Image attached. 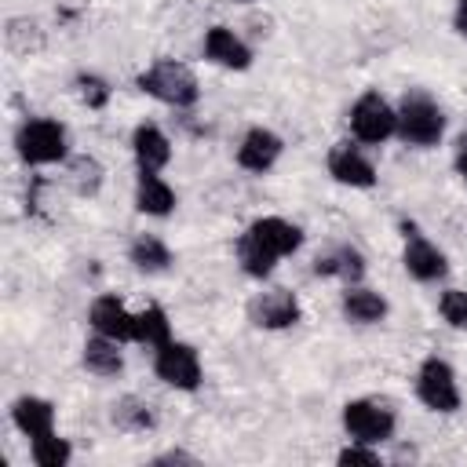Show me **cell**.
<instances>
[{
    "mask_svg": "<svg viewBox=\"0 0 467 467\" xmlns=\"http://www.w3.org/2000/svg\"><path fill=\"white\" fill-rule=\"evenodd\" d=\"M438 314L449 328L467 332V288H441L438 296Z\"/></svg>",
    "mask_w": 467,
    "mask_h": 467,
    "instance_id": "28",
    "label": "cell"
},
{
    "mask_svg": "<svg viewBox=\"0 0 467 467\" xmlns=\"http://www.w3.org/2000/svg\"><path fill=\"white\" fill-rule=\"evenodd\" d=\"M339 423H343L350 441H365V445H383L398 431L394 409L379 398H350L339 409Z\"/></svg>",
    "mask_w": 467,
    "mask_h": 467,
    "instance_id": "6",
    "label": "cell"
},
{
    "mask_svg": "<svg viewBox=\"0 0 467 467\" xmlns=\"http://www.w3.org/2000/svg\"><path fill=\"white\" fill-rule=\"evenodd\" d=\"M303 241H306V234L299 223H292L285 215H259L241 230L234 255H237V266L252 281H266L285 255H296L303 248Z\"/></svg>",
    "mask_w": 467,
    "mask_h": 467,
    "instance_id": "1",
    "label": "cell"
},
{
    "mask_svg": "<svg viewBox=\"0 0 467 467\" xmlns=\"http://www.w3.org/2000/svg\"><path fill=\"white\" fill-rule=\"evenodd\" d=\"M314 274L317 277H332L343 285H358L365 277V255L354 244H332L314 259Z\"/></svg>",
    "mask_w": 467,
    "mask_h": 467,
    "instance_id": "19",
    "label": "cell"
},
{
    "mask_svg": "<svg viewBox=\"0 0 467 467\" xmlns=\"http://www.w3.org/2000/svg\"><path fill=\"white\" fill-rule=\"evenodd\" d=\"M452 29H456V36L467 40V0H456L452 4Z\"/></svg>",
    "mask_w": 467,
    "mask_h": 467,
    "instance_id": "31",
    "label": "cell"
},
{
    "mask_svg": "<svg viewBox=\"0 0 467 467\" xmlns=\"http://www.w3.org/2000/svg\"><path fill=\"white\" fill-rule=\"evenodd\" d=\"M339 314L350 325H379V321H387L390 303H387L383 292H376V288H368V285L358 281V285H343V292H339Z\"/></svg>",
    "mask_w": 467,
    "mask_h": 467,
    "instance_id": "17",
    "label": "cell"
},
{
    "mask_svg": "<svg viewBox=\"0 0 467 467\" xmlns=\"http://www.w3.org/2000/svg\"><path fill=\"white\" fill-rule=\"evenodd\" d=\"M4 44H7L11 55L29 58V55H36V51L44 47V29H40L36 18H29V15H15V18L4 22Z\"/></svg>",
    "mask_w": 467,
    "mask_h": 467,
    "instance_id": "25",
    "label": "cell"
},
{
    "mask_svg": "<svg viewBox=\"0 0 467 467\" xmlns=\"http://www.w3.org/2000/svg\"><path fill=\"white\" fill-rule=\"evenodd\" d=\"M394 109H398V131H394V135H398L405 146L431 150V146L441 142L449 117H445L441 102H438L431 91H423V88H409V91L398 99Z\"/></svg>",
    "mask_w": 467,
    "mask_h": 467,
    "instance_id": "2",
    "label": "cell"
},
{
    "mask_svg": "<svg viewBox=\"0 0 467 467\" xmlns=\"http://www.w3.org/2000/svg\"><path fill=\"white\" fill-rule=\"evenodd\" d=\"M281 153H285V139L263 124H252L237 142V168L252 175H266L281 161Z\"/></svg>",
    "mask_w": 467,
    "mask_h": 467,
    "instance_id": "12",
    "label": "cell"
},
{
    "mask_svg": "<svg viewBox=\"0 0 467 467\" xmlns=\"http://www.w3.org/2000/svg\"><path fill=\"white\" fill-rule=\"evenodd\" d=\"M412 390L420 398L423 409L438 412V416H452L460 412L463 405V394H460V379H456V368L441 358V354H427L412 376Z\"/></svg>",
    "mask_w": 467,
    "mask_h": 467,
    "instance_id": "5",
    "label": "cell"
},
{
    "mask_svg": "<svg viewBox=\"0 0 467 467\" xmlns=\"http://www.w3.org/2000/svg\"><path fill=\"white\" fill-rule=\"evenodd\" d=\"M109 423L124 434H150L157 427V409L142 394H120L109 405Z\"/></svg>",
    "mask_w": 467,
    "mask_h": 467,
    "instance_id": "21",
    "label": "cell"
},
{
    "mask_svg": "<svg viewBox=\"0 0 467 467\" xmlns=\"http://www.w3.org/2000/svg\"><path fill=\"white\" fill-rule=\"evenodd\" d=\"M128 263H131L139 274L153 277V274L171 270L175 255H171V248H168L164 237H157V234H135L131 244H128Z\"/></svg>",
    "mask_w": 467,
    "mask_h": 467,
    "instance_id": "22",
    "label": "cell"
},
{
    "mask_svg": "<svg viewBox=\"0 0 467 467\" xmlns=\"http://www.w3.org/2000/svg\"><path fill=\"white\" fill-rule=\"evenodd\" d=\"M88 325L99 336H109L117 343H135V314L124 306V299L117 296H95L88 306Z\"/></svg>",
    "mask_w": 467,
    "mask_h": 467,
    "instance_id": "14",
    "label": "cell"
},
{
    "mask_svg": "<svg viewBox=\"0 0 467 467\" xmlns=\"http://www.w3.org/2000/svg\"><path fill=\"white\" fill-rule=\"evenodd\" d=\"M350 139L361 146H379L398 131V109L379 91H361L347 113Z\"/></svg>",
    "mask_w": 467,
    "mask_h": 467,
    "instance_id": "9",
    "label": "cell"
},
{
    "mask_svg": "<svg viewBox=\"0 0 467 467\" xmlns=\"http://www.w3.org/2000/svg\"><path fill=\"white\" fill-rule=\"evenodd\" d=\"M179 197L171 190V182L161 171H139L135 179V212L150 215V219H168L175 212Z\"/></svg>",
    "mask_w": 467,
    "mask_h": 467,
    "instance_id": "18",
    "label": "cell"
},
{
    "mask_svg": "<svg viewBox=\"0 0 467 467\" xmlns=\"http://www.w3.org/2000/svg\"><path fill=\"white\" fill-rule=\"evenodd\" d=\"M131 157L139 171H164L171 161V139L164 135L161 124L153 120H139L131 128Z\"/></svg>",
    "mask_w": 467,
    "mask_h": 467,
    "instance_id": "16",
    "label": "cell"
},
{
    "mask_svg": "<svg viewBox=\"0 0 467 467\" xmlns=\"http://www.w3.org/2000/svg\"><path fill=\"white\" fill-rule=\"evenodd\" d=\"M244 314L263 332H285V328H296L303 321V303L288 288H266V292H255L248 299Z\"/></svg>",
    "mask_w": 467,
    "mask_h": 467,
    "instance_id": "10",
    "label": "cell"
},
{
    "mask_svg": "<svg viewBox=\"0 0 467 467\" xmlns=\"http://www.w3.org/2000/svg\"><path fill=\"white\" fill-rule=\"evenodd\" d=\"M336 463L339 467H379L383 456H379V445H365V441H350L336 452Z\"/></svg>",
    "mask_w": 467,
    "mask_h": 467,
    "instance_id": "29",
    "label": "cell"
},
{
    "mask_svg": "<svg viewBox=\"0 0 467 467\" xmlns=\"http://www.w3.org/2000/svg\"><path fill=\"white\" fill-rule=\"evenodd\" d=\"M234 4H252V0H234Z\"/></svg>",
    "mask_w": 467,
    "mask_h": 467,
    "instance_id": "33",
    "label": "cell"
},
{
    "mask_svg": "<svg viewBox=\"0 0 467 467\" xmlns=\"http://www.w3.org/2000/svg\"><path fill=\"white\" fill-rule=\"evenodd\" d=\"M66 182L77 197H99V190L106 182V168L99 164V157L77 153V157L66 161Z\"/></svg>",
    "mask_w": 467,
    "mask_h": 467,
    "instance_id": "23",
    "label": "cell"
},
{
    "mask_svg": "<svg viewBox=\"0 0 467 467\" xmlns=\"http://www.w3.org/2000/svg\"><path fill=\"white\" fill-rule=\"evenodd\" d=\"M401 266L420 285H438L449 277V255L412 219H401Z\"/></svg>",
    "mask_w": 467,
    "mask_h": 467,
    "instance_id": "7",
    "label": "cell"
},
{
    "mask_svg": "<svg viewBox=\"0 0 467 467\" xmlns=\"http://www.w3.org/2000/svg\"><path fill=\"white\" fill-rule=\"evenodd\" d=\"M150 463H153V467H168V463H197V456L186 452V449H168V452H157Z\"/></svg>",
    "mask_w": 467,
    "mask_h": 467,
    "instance_id": "30",
    "label": "cell"
},
{
    "mask_svg": "<svg viewBox=\"0 0 467 467\" xmlns=\"http://www.w3.org/2000/svg\"><path fill=\"white\" fill-rule=\"evenodd\" d=\"M325 168L339 186H350V190H372L376 186V164L368 161V153L354 139L332 142L328 157H325Z\"/></svg>",
    "mask_w": 467,
    "mask_h": 467,
    "instance_id": "11",
    "label": "cell"
},
{
    "mask_svg": "<svg viewBox=\"0 0 467 467\" xmlns=\"http://www.w3.org/2000/svg\"><path fill=\"white\" fill-rule=\"evenodd\" d=\"M201 55L219 66V69H234V73H244L252 66V47L230 29V26H208L204 29V40H201Z\"/></svg>",
    "mask_w": 467,
    "mask_h": 467,
    "instance_id": "13",
    "label": "cell"
},
{
    "mask_svg": "<svg viewBox=\"0 0 467 467\" xmlns=\"http://www.w3.org/2000/svg\"><path fill=\"white\" fill-rule=\"evenodd\" d=\"M11 146L26 168H47L69 161V131L55 117H26L15 128Z\"/></svg>",
    "mask_w": 467,
    "mask_h": 467,
    "instance_id": "3",
    "label": "cell"
},
{
    "mask_svg": "<svg viewBox=\"0 0 467 467\" xmlns=\"http://www.w3.org/2000/svg\"><path fill=\"white\" fill-rule=\"evenodd\" d=\"M29 456L36 467H66L73 460V445L69 438H62L58 431L55 434H44V438H33L29 441Z\"/></svg>",
    "mask_w": 467,
    "mask_h": 467,
    "instance_id": "26",
    "label": "cell"
},
{
    "mask_svg": "<svg viewBox=\"0 0 467 467\" xmlns=\"http://www.w3.org/2000/svg\"><path fill=\"white\" fill-rule=\"evenodd\" d=\"M153 376L171 390L193 394L204 383V365H201L197 347L186 339H168L164 347L153 350Z\"/></svg>",
    "mask_w": 467,
    "mask_h": 467,
    "instance_id": "8",
    "label": "cell"
},
{
    "mask_svg": "<svg viewBox=\"0 0 467 467\" xmlns=\"http://www.w3.org/2000/svg\"><path fill=\"white\" fill-rule=\"evenodd\" d=\"M7 416H11L15 431L22 438H29V441L58 431L55 427V401L51 398H40V394H18L11 401V409H7Z\"/></svg>",
    "mask_w": 467,
    "mask_h": 467,
    "instance_id": "15",
    "label": "cell"
},
{
    "mask_svg": "<svg viewBox=\"0 0 467 467\" xmlns=\"http://www.w3.org/2000/svg\"><path fill=\"white\" fill-rule=\"evenodd\" d=\"M135 88H139L142 95H150V99L171 106V109H190V106H197V99H201L197 73H193L186 62H179V58H157V62H150V66L135 77Z\"/></svg>",
    "mask_w": 467,
    "mask_h": 467,
    "instance_id": "4",
    "label": "cell"
},
{
    "mask_svg": "<svg viewBox=\"0 0 467 467\" xmlns=\"http://www.w3.org/2000/svg\"><path fill=\"white\" fill-rule=\"evenodd\" d=\"M73 91H77V99L88 106V109H106L109 106V99H113V88H109V80L106 77H99V73H91V69H80L77 77H73Z\"/></svg>",
    "mask_w": 467,
    "mask_h": 467,
    "instance_id": "27",
    "label": "cell"
},
{
    "mask_svg": "<svg viewBox=\"0 0 467 467\" xmlns=\"http://www.w3.org/2000/svg\"><path fill=\"white\" fill-rule=\"evenodd\" d=\"M120 347H124V343L91 332V336L84 339V347H80V365H84L91 376H99V379H113V376H120V368H124V350H120Z\"/></svg>",
    "mask_w": 467,
    "mask_h": 467,
    "instance_id": "20",
    "label": "cell"
},
{
    "mask_svg": "<svg viewBox=\"0 0 467 467\" xmlns=\"http://www.w3.org/2000/svg\"><path fill=\"white\" fill-rule=\"evenodd\" d=\"M452 168H456V175H460V182L467 186V139L460 142V150H456V157H452Z\"/></svg>",
    "mask_w": 467,
    "mask_h": 467,
    "instance_id": "32",
    "label": "cell"
},
{
    "mask_svg": "<svg viewBox=\"0 0 467 467\" xmlns=\"http://www.w3.org/2000/svg\"><path fill=\"white\" fill-rule=\"evenodd\" d=\"M168 339H175V336H171V317H168V310H164L161 303H146V306L135 314V343L157 350V347H164Z\"/></svg>",
    "mask_w": 467,
    "mask_h": 467,
    "instance_id": "24",
    "label": "cell"
}]
</instances>
